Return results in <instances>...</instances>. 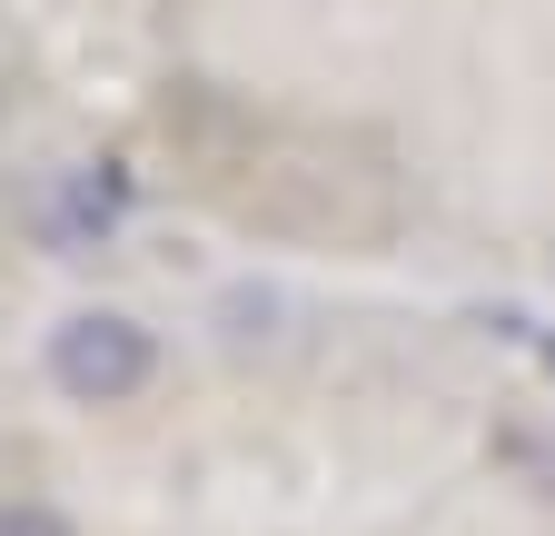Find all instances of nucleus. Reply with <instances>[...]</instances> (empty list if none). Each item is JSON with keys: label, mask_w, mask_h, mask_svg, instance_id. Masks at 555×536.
Segmentation results:
<instances>
[{"label": "nucleus", "mask_w": 555, "mask_h": 536, "mask_svg": "<svg viewBox=\"0 0 555 536\" xmlns=\"http://www.w3.org/2000/svg\"><path fill=\"white\" fill-rule=\"evenodd\" d=\"M40 368H50V387L69 397V408H119V397H139V387H150L159 339H150V328H139L129 308H69V318L50 328Z\"/></svg>", "instance_id": "f257e3e1"}, {"label": "nucleus", "mask_w": 555, "mask_h": 536, "mask_svg": "<svg viewBox=\"0 0 555 536\" xmlns=\"http://www.w3.org/2000/svg\"><path fill=\"white\" fill-rule=\"evenodd\" d=\"M129 209H139L129 159H69V169H50V179L30 189V229H40L50 258H90V248H109V239L129 229Z\"/></svg>", "instance_id": "f03ea898"}, {"label": "nucleus", "mask_w": 555, "mask_h": 536, "mask_svg": "<svg viewBox=\"0 0 555 536\" xmlns=\"http://www.w3.org/2000/svg\"><path fill=\"white\" fill-rule=\"evenodd\" d=\"M0 536H80L60 507H40V497H21V507H0Z\"/></svg>", "instance_id": "7ed1b4c3"}]
</instances>
